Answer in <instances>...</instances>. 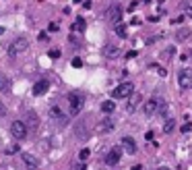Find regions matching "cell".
<instances>
[{"label": "cell", "instance_id": "1", "mask_svg": "<svg viewBox=\"0 0 192 170\" xmlns=\"http://www.w3.org/2000/svg\"><path fill=\"white\" fill-rule=\"evenodd\" d=\"M165 110V104L161 98H157V95H153V98H149L147 102H145L143 106V114L145 116H153V114H157V112H163Z\"/></svg>", "mask_w": 192, "mask_h": 170}, {"label": "cell", "instance_id": "2", "mask_svg": "<svg viewBox=\"0 0 192 170\" xmlns=\"http://www.w3.org/2000/svg\"><path fill=\"white\" fill-rule=\"evenodd\" d=\"M27 48H29V41L25 40V37H17V40H13L10 46H8V56H10V58H17V56L23 54Z\"/></svg>", "mask_w": 192, "mask_h": 170}, {"label": "cell", "instance_id": "3", "mask_svg": "<svg viewBox=\"0 0 192 170\" xmlns=\"http://www.w3.org/2000/svg\"><path fill=\"white\" fill-rule=\"evenodd\" d=\"M83 104H85V98H83L81 94H68V114L70 116H76L79 112H81Z\"/></svg>", "mask_w": 192, "mask_h": 170}, {"label": "cell", "instance_id": "4", "mask_svg": "<svg viewBox=\"0 0 192 170\" xmlns=\"http://www.w3.org/2000/svg\"><path fill=\"white\" fill-rule=\"evenodd\" d=\"M10 135H13L14 141H23L27 137V124L23 123V120H14L10 124Z\"/></svg>", "mask_w": 192, "mask_h": 170}, {"label": "cell", "instance_id": "5", "mask_svg": "<svg viewBox=\"0 0 192 170\" xmlns=\"http://www.w3.org/2000/svg\"><path fill=\"white\" fill-rule=\"evenodd\" d=\"M132 91H134V85H132L130 81H124L112 91V98H114V100H122V98H128Z\"/></svg>", "mask_w": 192, "mask_h": 170}, {"label": "cell", "instance_id": "6", "mask_svg": "<svg viewBox=\"0 0 192 170\" xmlns=\"http://www.w3.org/2000/svg\"><path fill=\"white\" fill-rule=\"evenodd\" d=\"M178 83L182 89H192V71L190 68H184L178 75Z\"/></svg>", "mask_w": 192, "mask_h": 170}, {"label": "cell", "instance_id": "7", "mask_svg": "<svg viewBox=\"0 0 192 170\" xmlns=\"http://www.w3.org/2000/svg\"><path fill=\"white\" fill-rule=\"evenodd\" d=\"M120 158H122V147H112L108 151V156H105V164L108 166H116L120 162Z\"/></svg>", "mask_w": 192, "mask_h": 170}, {"label": "cell", "instance_id": "8", "mask_svg": "<svg viewBox=\"0 0 192 170\" xmlns=\"http://www.w3.org/2000/svg\"><path fill=\"white\" fill-rule=\"evenodd\" d=\"M105 19L110 21V23H114V25H118V23H120V19H122V8H120V7H112V8H108V13H105Z\"/></svg>", "mask_w": 192, "mask_h": 170}, {"label": "cell", "instance_id": "9", "mask_svg": "<svg viewBox=\"0 0 192 170\" xmlns=\"http://www.w3.org/2000/svg\"><path fill=\"white\" fill-rule=\"evenodd\" d=\"M143 102V98H141V94L138 91H132L130 95H128V104H126V110L128 112H134V110L138 108V104Z\"/></svg>", "mask_w": 192, "mask_h": 170}, {"label": "cell", "instance_id": "10", "mask_svg": "<svg viewBox=\"0 0 192 170\" xmlns=\"http://www.w3.org/2000/svg\"><path fill=\"white\" fill-rule=\"evenodd\" d=\"M48 89H50V81L48 79H41V81H37L33 85V95H43Z\"/></svg>", "mask_w": 192, "mask_h": 170}, {"label": "cell", "instance_id": "11", "mask_svg": "<svg viewBox=\"0 0 192 170\" xmlns=\"http://www.w3.org/2000/svg\"><path fill=\"white\" fill-rule=\"evenodd\" d=\"M122 151H126V154H134L137 151V143H134L132 137H124L122 139Z\"/></svg>", "mask_w": 192, "mask_h": 170}, {"label": "cell", "instance_id": "12", "mask_svg": "<svg viewBox=\"0 0 192 170\" xmlns=\"http://www.w3.org/2000/svg\"><path fill=\"white\" fill-rule=\"evenodd\" d=\"M118 46H114V44H108V46H103V56L105 58H116L118 56Z\"/></svg>", "mask_w": 192, "mask_h": 170}, {"label": "cell", "instance_id": "13", "mask_svg": "<svg viewBox=\"0 0 192 170\" xmlns=\"http://www.w3.org/2000/svg\"><path fill=\"white\" fill-rule=\"evenodd\" d=\"M50 116H54L56 120H60V123H66V120H68V116L64 114V112H62V110L58 108V106H54V108L50 110Z\"/></svg>", "mask_w": 192, "mask_h": 170}, {"label": "cell", "instance_id": "14", "mask_svg": "<svg viewBox=\"0 0 192 170\" xmlns=\"http://www.w3.org/2000/svg\"><path fill=\"white\" fill-rule=\"evenodd\" d=\"M23 123H25V120H23ZM27 127H31V129H37V124H39V118H37V116L33 114V112H27Z\"/></svg>", "mask_w": 192, "mask_h": 170}, {"label": "cell", "instance_id": "15", "mask_svg": "<svg viewBox=\"0 0 192 170\" xmlns=\"http://www.w3.org/2000/svg\"><path fill=\"white\" fill-rule=\"evenodd\" d=\"M190 33H192L190 27H182V29H178V31H176V41H184Z\"/></svg>", "mask_w": 192, "mask_h": 170}, {"label": "cell", "instance_id": "16", "mask_svg": "<svg viewBox=\"0 0 192 170\" xmlns=\"http://www.w3.org/2000/svg\"><path fill=\"white\" fill-rule=\"evenodd\" d=\"M10 89V81L4 73H0V91H8Z\"/></svg>", "mask_w": 192, "mask_h": 170}, {"label": "cell", "instance_id": "17", "mask_svg": "<svg viewBox=\"0 0 192 170\" xmlns=\"http://www.w3.org/2000/svg\"><path fill=\"white\" fill-rule=\"evenodd\" d=\"M101 110H103V112H105V114H112V112L116 110V104L112 102V100H105V102L101 104Z\"/></svg>", "mask_w": 192, "mask_h": 170}, {"label": "cell", "instance_id": "18", "mask_svg": "<svg viewBox=\"0 0 192 170\" xmlns=\"http://www.w3.org/2000/svg\"><path fill=\"white\" fill-rule=\"evenodd\" d=\"M112 129H114V123H112L110 118H105V120L99 123V131H103V133H105V131H112Z\"/></svg>", "mask_w": 192, "mask_h": 170}, {"label": "cell", "instance_id": "19", "mask_svg": "<svg viewBox=\"0 0 192 170\" xmlns=\"http://www.w3.org/2000/svg\"><path fill=\"white\" fill-rule=\"evenodd\" d=\"M21 158H23V162L27 164V166H35V164H37V160H35V158L31 156V154H23Z\"/></svg>", "mask_w": 192, "mask_h": 170}, {"label": "cell", "instance_id": "20", "mask_svg": "<svg viewBox=\"0 0 192 170\" xmlns=\"http://www.w3.org/2000/svg\"><path fill=\"white\" fill-rule=\"evenodd\" d=\"M114 31L118 33V37H126V33H128V31H126V25H122V23H118Z\"/></svg>", "mask_w": 192, "mask_h": 170}, {"label": "cell", "instance_id": "21", "mask_svg": "<svg viewBox=\"0 0 192 170\" xmlns=\"http://www.w3.org/2000/svg\"><path fill=\"white\" fill-rule=\"evenodd\" d=\"M72 29H75V31H85V19H81V17H79V19L75 21Z\"/></svg>", "mask_w": 192, "mask_h": 170}, {"label": "cell", "instance_id": "22", "mask_svg": "<svg viewBox=\"0 0 192 170\" xmlns=\"http://www.w3.org/2000/svg\"><path fill=\"white\" fill-rule=\"evenodd\" d=\"M176 54V48H167V50H163V54H161V58H165V60H172V56Z\"/></svg>", "mask_w": 192, "mask_h": 170}, {"label": "cell", "instance_id": "23", "mask_svg": "<svg viewBox=\"0 0 192 170\" xmlns=\"http://www.w3.org/2000/svg\"><path fill=\"white\" fill-rule=\"evenodd\" d=\"M163 131H165V133H172V131H174V118H165Z\"/></svg>", "mask_w": 192, "mask_h": 170}, {"label": "cell", "instance_id": "24", "mask_svg": "<svg viewBox=\"0 0 192 170\" xmlns=\"http://www.w3.org/2000/svg\"><path fill=\"white\" fill-rule=\"evenodd\" d=\"M91 156V151L87 150V147H85V150H81L79 151V160H81V162H85V160H87V158Z\"/></svg>", "mask_w": 192, "mask_h": 170}, {"label": "cell", "instance_id": "25", "mask_svg": "<svg viewBox=\"0 0 192 170\" xmlns=\"http://www.w3.org/2000/svg\"><path fill=\"white\" fill-rule=\"evenodd\" d=\"M72 67H75V68H81L83 67V60H81V58H72Z\"/></svg>", "mask_w": 192, "mask_h": 170}, {"label": "cell", "instance_id": "26", "mask_svg": "<svg viewBox=\"0 0 192 170\" xmlns=\"http://www.w3.org/2000/svg\"><path fill=\"white\" fill-rule=\"evenodd\" d=\"M50 58H58V56H60V50H50Z\"/></svg>", "mask_w": 192, "mask_h": 170}, {"label": "cell", "instance_id": "27", "mask_svg": "<svg viewBox=\"0 0 192 170\" xmlns=\"http://www.w3.org/2000/svg\"><path fill=\"white\" fill-rule=\"evenodd\" d=\"M192 129V124L190 123H186V124H182V133H188V131Z\"/></svg>", "mask_w": 192, "mask_h": 170}, {"label": "cell", "instance_id": "28", "mask_svg": "<svg viewBox=\"0 0 192 170\" xmlns=\"http://www.w3.org/2000/svg\"><path fill=\"white\" fill-rule=\"evenodd\" d=\"M48 29H50V31H58V23H50Z\"/></svg>", "mask_w": 192, "mask_h": 170}, {"label": "cell", "instance_id": "29", "mask_svg": "<svg viewBox=\"0 0 192 170\" xmlns=\"http://www.w3.org/2000/svg\"><path fill=\"white\" fill-rule=\"evenodd\" d=\"M75 170H87V166H85V162H81V164H76L75 166Z\"/></svg>", "mask_w": 192, "mask_h": 170}, {"label": "cell", "instance_id": "30", "mask_svg": "<svg viewBox=\"0 0 192 170\" xmlns=\"http://www.w3.org/2000/svg\"><path fill=\"white\" fill-rule=\"evenodd\" d=\"M172 23H174V25H180V23H184V17H178V19H174Z\"/></svg>", "mask_w": 192, "mask_h": 170}, {"label": "cell", "instance_id": "31", "mask_svg": "<svg viewBox=\"0 0 192 170\" xmlns=\"http://www.w3.org/2000/svg\"><path fill=\"white\" fill-rule=\"evenodd\" d=\"M14 151H19V147H17V145H13V147H8V150H6V154H14Z\"/></svg>", "mask_w": 192, "mask_h": 170}, {"label": "cell", "instance_id": "32", "mask_svg": "<svg viewBox=\"0 0 192 170\" xmlns=\"http://www.w3.org/2000/svg\"><path fill=\"white\" fill-rule=\"evenodd\" d=\"M157 73H159V77H165V75H167V71H165V68H157Z\"/></svg>", "mask_w": 192, "mask_h": 170}, {"label": "cell", "instance_id": "33", "mask_svg": "<svg viewBox=\"0 0 192 170\" xmlns=\"http://www.w3.org/2000/svg\"><path fill=\"white\" fill-rule=\"evenodd\" d=\"M6 114V108H4V104H0V116Z\"/></svg>", "mask_w": 192, "mask_h": 170}, {"label": "cell", "instance_id": "34", "mask_svg": "<svg viewBox=\"0 0 192 170\" xmlns=\"http://www.w3.org/2000/svg\"><path fill=\"white\" fill-rule=\"evenodd\" d=\"M141 168H143L141 164H137V166H132V170H141Z\"/></svg>", "mask_w": 192, "mask_h": 170}, {"label": "cell", "instance_id": "35", "mask_svg": "<svg viewBox=\"0 0 192 170\" xmlns=\"http://www.w3.org/2000/svg\"><path fill=\"white\" fill-rule=\"evenodd\" d=\"M157 170H170V168H167V166H161V168H157Z\"/></svg>", "mask_w": 192, "mask_h": 170}, {"label": "cell", "instance_id": "36", "mask_svg": "<svg viewBox=\"0 0 192 170\" xmlns=\"http://www.w3.org/2000/svg\"><path fill=\"white\" fill-rule=\"evenodd\" d=\"M188 15H190V17H192V8H188Z\"/></svg>", "mask_w": 192, "mask_h": 170}]
</instances>
